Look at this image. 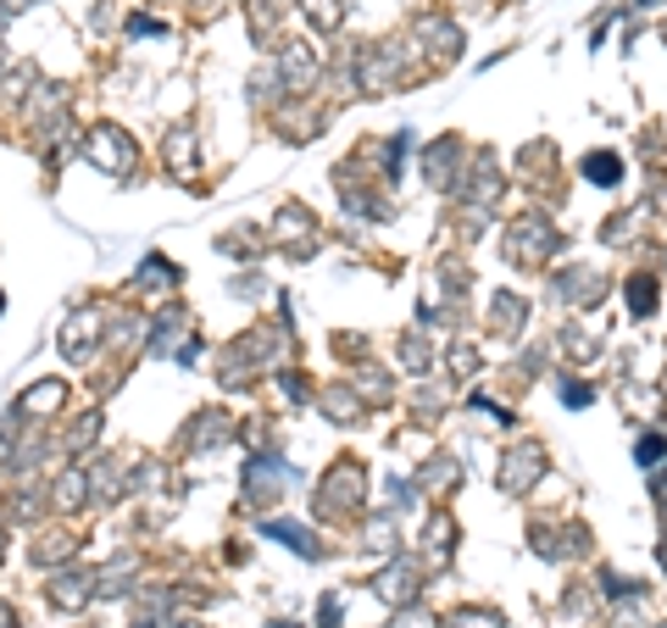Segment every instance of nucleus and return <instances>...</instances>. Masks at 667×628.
I'll return each mask as SVG.
<instances>
[{
    "label": "nucleus",
    "mask_w": 667,
    "mask_h": 628,
    "mask_svg": "<svg viewBox=\"0 0 667 628\" xmlns=\"http://www.w3.org/2000/svg\"><path fill=\"white\" fill-rule=\"evenodd\" d=\"M89 162L106 167V173H128V167H134V145H128V134H117V128H95V134H89Z\"/></svg>",
    "instance_id": "f257e3e1"
},
{
    "label": "nucleus",
    "mask_w": 667,
    "mask_h": 628,
    "mask_svg": "<svg viewBox=\"0 0 667 628\" xmlns=\"http://www.w3.org/2000/svg\"><path fill=\"white\" fill-rule=\"evenodd\" d=\"M356 501H362V467L340 462V473L323 478V512H351Z\"/></svg>",
    "instance_id": "f03ea898"
},
{
    "label": "nucleus",
    "mask_w": 667,
    "mask_h": 628,
    "mask_svg": "<svg viewBox=\"0 0 667 628\" xmlns=\"http://www.w3.org/2000/svg\"><path fill=\"white\" fill-rule=\"evenodd\" d=\"M540 473H545V451H540V445H523L517 456H506V467H501V485H506L512 495H523V490H529Z\"/></svg>",
    "instance_id": "7ed1b4c3"
},
{
    "label": "nucleus",
    "mask_w": 667,
    "mask_h": 628,
    "mask_svg": "<svg viewBox=\"0 0 667 628\" xmlns=\"http://www.w3.org/2000/svg\"><path fill=\"white\" fill-rule=\"evenodd\" d=\"M373 595H385L390 606H406L412 595H417V573L406 567V562H395V567H385L373 578Z\"/></svg>",
    "instance_id": "20e7f679"
},
{
    "label": "nucleus",
    "mask_w": 667,
    "mask_h": 628,
    "mask_svg": "<svg viewBox=\"0 0 667 628\" xmlns=\"http://www.w3.org/2000/svg\"><path fill=\"white\" fill-rule=\"evenodd\" d=\"M89 595H95V578H89V573H56V578H51V601H56L62 612H78Z\"/></svg>",
    "instance_id": "39448f33"
},
{
    "label": "nucleus",
    "mask_w": 667,
    "mask_h": 628,
    "mask_svg": "<svg viewBox=\"0 0 667 628\" xmlns=\"http://www.w3.org/2000/svg\"><path fill=\"white\" fill-rule=\"evenodd\" d=\"M56 406H67V384H62V378H45V384H34V390L17 401V412H34V417L56 412Z\"/></svg>",
    "instance_id": "423d86ee"
},
{
    "label": "nucleus",
    "mask_w": 667,
    "mask_h": 628,
    "mask_svg": "<svg viewBox=\"0 0 667 628\" xmlns=\"http://www.w3.org/2000/svg\"><path fill=\"white\" fill-rule=\"evenodd\" d=\"M267 535H273L278 545H295L301 556H323V551L312 545V535H306V528H301V523H267Z\"/></svg>",
    "instance_id": "0eeeda50"
},
{
    "label": "nucleus",
    "mask_w": 667,
    "mask_h": 628,
    "mask_svg": "<svg viewBox=\"0 0 667 628\" xmlns=\"http://www.w3.org/2000/svg\"><path fill=\"white\" fill-rule=\"evenodd\" d=\"M89 340H95V317H89V312H84L73 328H62V351H67L73 362H78V356H89Z\"/></svg>",
    "instance_id": "6e6552de"
},
{
    "label": "nucleus",
    "mask_w": 667,
    "mask_h": 628,
    "mask_svg": "<svg viewBox=\"0 0 667 628\" xmlns=\"http://www.w3.org/2000/svg\"><path fill=\"white\" fill-rule=\"evenodd\" d=\"M523 312H529V306H523L517 296H501V301H495V328H501V334H517V328H523Z\"/></svg>",
    "instance_id": "1a4fd4ad"
},
{
    "label": "nucleus",
    "mask_w": 667,
    "mask_h": 628,
    "mask_svg": "<svg viewBox=\"0 0 667 628\" xmlns=\"http://www.w3.org/2000/svg\"><path fill=\"white\" fill-rule=\"evenodd\" d=\"M617 173H624V162H617L612 151H606V156L595 151V156L584 162V178H595V184H617Z\"/></svg>",
    "instance_id": "9d476101"
},
{
    "label": "nucleus",
    "mask_w": 667,
    "mask_h": 628,
    "mask_svg": "<svg viewBox=\"0 0 667 628\" xmlns=\"http://www.w3.org/2000/svg\"><path fill=\"white\" fill-rule=\"evenodd\" d=\"M451 628H501V612H484V606H462L451 617Z\"/></svg>",
    "instance_id": "9b49d317"
},
{
    "label": "nucleus",
    "mask_w": 667,
    "mask_h": 628,
    "mask_svg": "<svg viewBox=\"0 0 667 628\" xmlns=\"http://www.w3.org/2000/svg\"><path fill=\"white\" fill-rule=\"evenodd\" d=\"M629 306H634V317H645V312L656 306V284H651V278H634V284H629Z\"/></svg>",
    "instance_id": "f8f14e48"
},
{
    "label": "nucleus",
    "mask_w": 667,
    "mask_h": 628,
    "mask_svg": "<svg viewBox=\"0 0 667 628\" xmlns=\"http://www.w3.org/2000/svg\"><path fill=\"white\" fill-rule=\"evenodd\" d=\"M56 501H62V506H78V501H84V473L56 478Z\"/></svg>",
    "instance_id": "ddd939ff"
},
{
    "label": "nucleus",
    "mask_w": 667,
    "mask_h": 628,
    "mask_svg": "<svg viewBox=\"0 0 667 628\" xmlns=\"http://www.w3.org/2000/svg\"><path fill=\"white\" fill-rule=\"evenodd\" d=\"M401 356H406V367H412V373H423L428 362H435V351H428V340H423V346H417V340H406V346H401Z\"/></svg>",
    "instance_id": "4468645a"
},
{
    "label": "nucleus",
    "mask_w": 667,
    "mask_h": 628,
    "mask_svg": "<svg viewBox=\"0 0 667 628\" xmlns=\"http://www.w3.org/2000/svg\"><path fill=\"white\" fill-rule=\"evenodd\" d=\"M390 628H440V623H435V617H428V612H417V606H401Z\"/></svg>",
    "instance_id": "2eb2a0df"
},
{
    "label": "nucleus",
    "mask_w": 667,
    "mask_h": 628,
    "mask_svg": "<svg viewBox=\"0 0 667 628\" xmlns=\"http://www.w3.org/2000/svg\"><path fill=\"white\" fill-rule=\"evenodd\" d=\"M328 417H340V423H356L362 412H356V401H351V395L340 390V395H328Z\"/></svg>",
    "instance_id": "dca6fc26"
},
{
    "label": "nucleus",
    "mask_w": 667,
    "mask_h": 628,
    "mask_svg": "<svg viewBox=\"0 0 667 628\" xmlns=\"http://www.w3.org/2000/svg\"><path fill=\"white\" fill-rule=\"evenodd\" d=\"M167 162H173L178 173L189 167V134H184V128H178V134H173V145H167Z\"/></svg>",
    "instance_id": "f3484780"
},
{
    "label": "nucleus",
    "mask_w": 667,
    "mask_h": 628,
    "mask_svg": "<svg viewBox=\"0 0 667 628\" xmlns=\"http://www.w3.org/2000/svg\"><path fill=\"white\" fill-rule=\"evenodd\" d=\"M451 367H456V373H479V351H473V346H456V351H451Z\"/></svg>",
    "instance_id": "a211bd4d"
},
{
    "label": "nucleus",
    "mask_w": 667,
    "mask_h": 628,
    "mask_svg": "<svg viewBox=\"0 0 667 628\" xmlns=\"http://www.w3.org/2000/svg\"><path fill=\"white\" fill-rule=\"evenodd\" d=\"M317 623H323V628H340V601H334V595H323V606H317Z\"/></svg>",
    "instance_id": "6ab92c4d"
},
{
    "label": "nucleus",
    "mask_w": 667,
    "mask_h": 628,
    "mask_svg": "<svg viewBox=\"0 0 667 628\" xmlns=\"http://www.w3.org/2000/svg\"><path fill=\"white\" fill-rule=\"evenodd\" d=\"M645 462H662V440H656V434H651V440H640V467Z\"/></svg>",
    "instance_id": "aec40b11"
},
{
    "label": "nucleus",
    "mask_w": 667,
    "mask_h": 628,
    "mask_svg": "<svg viewBox=\"0 0 667 628\" xmlns=\"http://www.w3.org/2000/svg\"><path fill=\"white\" fill-rule=\"evenodd\" d=\"M0 628H17V617H12V606H0Z\"/></svg>",
    "instance_id": "412c9836"
},
{
    "label": "nucleus",
    "mask_w": 667,
    "mask_h": 628,
    "mask_svg": "<svg viewBox=\"0 0 667 628\" xmlns=\"http://www.w3.org/2000/svg\"><path fill=\"white\" fill-rule=\"evenodd\" d=\"M167 628H196V623H167Z\"/></svg>",
    "instance_id": "4be33fe9"
},
{
    "label": "nucleus",
    "mask_w": 667,
    "mask_h": 628,
    "mask_svg": "<svg viewBox=\"0 0 667 628\" xmlns=\"http://www.w3.org/2000/svg\"><path fill=\"white\" fill-rule=\"evenodd\" d=\"M0 306H7V301H0Z\"/></svg>",
    "instance_id": "5701e85b"
}]
</instances>
